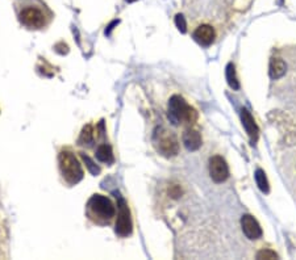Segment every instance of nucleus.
I'll return each mask as SVG.
<instances>
[{
    "mask_svg": "<svg viewBox=\"0 0 296 260\" xmlns=\"http://www.w3.org/2000/svg\"><path fill=\"white\" fill-rule=\"evenodd\" d=\"M59 168L62 172L63 177L66 179L67 183L70 184H76L83 179V168L75 158V155L70 151H62L59 156Z\"/></svg>",
    "mask_w": 296,
    "mask_h": 260,
    "instance_id": "f03ea898",
    "label": "nucleus"
},
{
    "mask_svg": "<svg viewBox=\"0 0 296 260\" xmlns=\"http://www.w3.org/2000/svg\"><path fill=\"white\" fill-rule=\"evenodd\" d=\"M257 259H278V255L271 250H262L257 254Z\"/></svg>",
    "mask_w": 296,
    "mask_h": 260,
    "instance_id": "a211bd4d",
    "label": "nucleus"
},
{
    "mask_svg": "<svg viewBox=\"0 0 296 260\" xmlns=\"http://www.w3.org/2000/svg\"><path fill=\"white\" fill-rule=\"evenodd\" d=\"M286 63L280 58H271L269 67V74L271 79H279L286 74Z\"/></svg>",
    "mask_w": 296,
    "mask_h": 260,
    "instance_id": "f8f14e48",
    "label": "nucleus"
},
{
    "mask_svg": "<svg viewBox=\"0 0 296 260\" xmlns=\"http://www.w3.org/2000/svg\"><path fill=\"white\" fill-rule=\"evenodd\" d=\"M168 117L174 121V123H194L198 120V112L188 105L183 97L174 95L168 100Z\"/></svg>",
    "mask_w": 296,
    "mask_h": 260,
    "instance_id": "f257e3e1",
    "label": "nucleus"
},
{
    "mask_svg": "<svg viewBox=\"0 0 296 260\" xmlns=\"http://www.w3.org/2000/svg\"><path fill=\"white\" fill-rule=\"evenodd\" d=\"M241 226H242V231L246 235V238L254 241V239H258L262 237L261 226L258 224V221L253 216H250V214L242 216V218H241Z\"/></svg>",
    "mask_w": 296,
    "mask_h": 260,
    "instance_id": "6e6552de",
    "label": "nucleus"
},
{
    "mask_svg": "<svg viewBox=\"0 0 296 260\" xmlns=\"http://www.w3.org/2000/svg\"><path fill=\"white\" fill-rule=\"evenodd\" d=\"M96 158L103 163H112L113 162V153L110 145H100L96 150Z\"/></svg>",
    "mask_w": 296,
    "mask_h": 260,
    "instance_id": "ddd939ff",
    "label": "nucleus"
},
{
    "mask_svg": "<svg viewBox=\"0 0 296 260\" xmlns=\"http://www.w3.org/2000/svg\"><path fill=\"white\" fill-rule=\"evenodd\" d=\"M89 207L91 214L103 221H110L115 217V207L108 197L103 194H93L89 200Z\"/></svg>",
    "mask_w": 296,
    "mask_h": 260,
    "instance_id": "20e7f679",
    "label": "nucleus"
},
{
    "mask_svg": "<svg viewBox=\"0 0 296 260\" xmlns=\"http://www.w3.org/2000/svg\"><path fill=\"white\" fill-rule=\"evenodd\" d=\"M175 25H177V28L182 33H186L187 32V22L185 20V17H183V15H177L175 16Z\"/></svg>",
    "mask_w": 296,
    "mask_h": 260,
    "instance_id": "f3484780",
    "label": "nucleus"
},
{
    "mask_svg": "<svg viewBox=\"0 0 296 260\" xmlns=\"http://www.w3.org/2000/svg\"><path fill=\"white\" fill-rule=\"evenodd\" d=\"M226 80H228V84L233 89L240 88V82L237 79V75H236V69H234L233 63H229L226 66Z\"/></svg>",
    "mask_w": 296,
    "mask_h": 260,
    "instance_id": "2eb2a0df",
    "label": "nucleus"
},
{
    "mask_svg": "<svg viewBox=\"0 0 296 260\" xmlns=\"http://www.w3.org/2000/svg\"><path fill=\"white\" fill-rule=\"evenodd\" d=\"M209 175L215 183H224L229 177V168L224 159L216 155L209 160Z\"/></svg>",
    "mask_w": 296,
    "mask_h": 260,
    "instance_id": "423d86ee",
    "label": "nucleus"
},
{
    "mask_svg": "<svg viewBox=\"0 0 296 260\" xmlns=\"http://www.w3.org/2000/svg\"><path fill=\"white\" fill-rule=\"evenodd\" d=\"M183 145L188 151H196L199 150L202 146V136L199 132L196 130H186L183 134Z\"/></svg>",
    "mask_w": 296,
    "mask_h": 260,
    "instance_id": "9b49d317",
    "label": "nucleus"
},
{
    "mask_svg": "<svg viewBox=\"0 0 296 260\" xmlns=\"http://www.w3.org/2000/svg\"><path fill=\"white\" fill-rule=\"evenodd\" d=\"M168 193H170V196H171L172 199H178V197L182 194L181 187H179V185H172L171 188L168 190Z\"/></svg>",
    "mask_w": 296,
    "mask_h": 260,
    "instance_id": "aec40b11",
    "label": "nucleus"
},
{
    "mask_svg": "<svg viewBox=\"0 0 296 260\" xmlns=\"http://www.w3.org/2000/svg\"><path fill=\"white\" fill-rule=\"evenodd\" d=\"M128 3H133V1H136V0H127Z\"/></svg>",
    "mask_w": 296,
    "mask_h": 260,
    "instance_id": "412c9836",
    "label": "nucleus"
},
{
    "mask_svg": "<svg viewBox=\"0 0 296 260\" xmlns=\"http://www.w3.org/2000/svg\"><path fill=\"white\" fill-rule=\"evenodd\" d=\"M79 141L83 142L84 145H90L93 141V129L91 125H86L84 126L82 133H80Z\"/></svg>",
    "mask_w": 296,
    "mask_h": 260,
    "instance_id": "dca6fc26",
    "label": "nucleus"
},
{
    "mask_svg": "<svg viewBox=\"0 0 296 260\" xmlns=\"http://www.w3.org/2000/svg\"><path fill=\"white\" fill-rule=\"evenodd\" d=\"M241 121H242V125L246 133L250 137V141L254 145L257 141H258V136H259V129L257 126L256 121L253 119V116L250 115V112L248 109H242L241 110Z\"/></svg>",
    "mask_w": 296,
    "mask_h": 260,
    "instance_id": "1a4fd4ad",
    "label": "nucleus"
},
{
    "mask_svg": "<svg viewBox=\"0 0 296 260\" xmlns=\"http://www.w3.org/2000/svg\"><path fill=\"white\" fill-rule=\"evenodd\" d=\"M154 143L158 153H161L164 156H167V158L175 156L179 151V145H178L175 136L164 128H158L155 130Z\"/></svg>",
    "mask_w": 296,
    "mask_h": 260,
    "instance_id": "7ed1b4c3",
    "label": "nucleus"
},
{
    "mask_svg": "<svg viewBox=\"0 0 296 260\" xmlns=\"http://www.w3.org/2000/svg\"><path fill=\"white\" fill-rule=\"evenodd\" d=\"M116 199H117V221H116V233L120 237H128L132 233L133 224L132 218H130V210H129L128 205L125 203V200L116 193Z\"/></svg>",
    "mask_w": 296,
    "mask_h": 260,
    "instance_id": "39448f33",
    "label": "nucleus"
},
{
    "mask_svg": "<svg viewBox=\"0 0 296 260\" xmlns=\"http://www.w3.org/2000/svg\"><path fill=\"white\" fill-rule=\"evenodd\" d=\"M82 158H83L84 162L87 163V167L90 168V171L92 172L93 175H96V173H99V171H100V170H99V168H97L96 166H93V162H92V160H91V159L89 158V156H87V155L82 154Z\"/></svg>",
    "mask_w": 296,
    "mask_h": 260,
    "instance_id": "6ab92c4d",
    "label": "nucleus"
},
{
    "mask_svg": "<svg viewBox=\"0 0 296 260\" xmlns=\"http://www.w3.org/2000/svg\"><path fill=\"white\" fill-rule=\"evenodd\" d=\"M194 38L198 44L203 45V46H208V45L212 44L213 40H215V31L209 25H200L194 32Z\"/></svg>",
    "mask_w": 296,
    "mask_h": 260,
    "instance_id": "9d476101",
    "label": "nucleus"
},
{
    "mask_svg": "<svg viewBox=\"0 0 296 260\" xmlns=\"http://www.w3.org/2000/svg\"><path fill=\"white\" fill-rule=\"evenodd\" d=\"M20 20L24 25H27L29 28H41L45 24V16L44 14L41 12L40 9L33 8V7H29V8L22 9V12L20 14Z\"/></svg>",
    "mask_w": 296,
    "mask_h": 260,
    "instance_id": "0eeeda50",
    "label": "nucleus"
},
{
    "mask_svg": "<svg viewBox=\"0 0 296 260\" xmlns=\"http://www.w3.org/2000/svg\"><path fill=\"white\" fill-rule=\"evenodd\" d=\"M256 181H257V185H258V188H259L263 193H269L270 192L269 180H267V177H266V173L263 170H257Z\"/></svg>",
    "mask_w": 296,
    "mask_h": 260,
    "instance_id": "4468645a",
    "label": "nucleus"
}]
</instances>
